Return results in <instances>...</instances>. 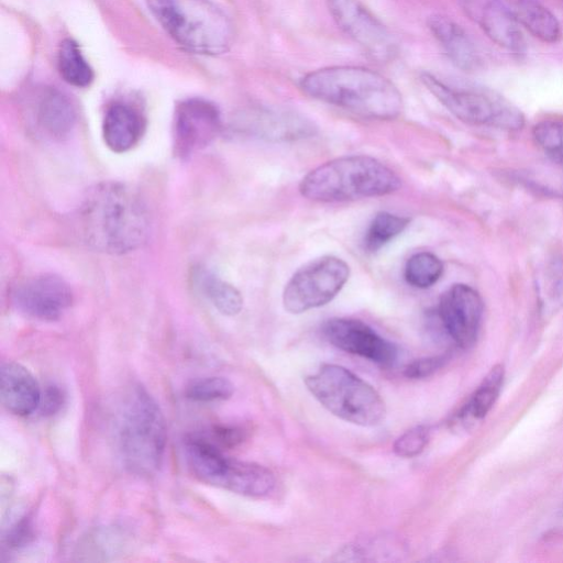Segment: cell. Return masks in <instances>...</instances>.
I'll return each mask as SVG.
<instances>
[{
    "mask_svg": "<svg viewBox=\"0 0 563 563\" xmlns=\"http://www.w3.org/2000/svg\"><path fill=\"white\" fill-rule=\"evenodd\" d=\"M42 389L34 375L16 362L2 363L0 398L12 415L25 417L38 409Z\"/></svg>",
    "mask_w": 563,
    "mask_h": 563,
    "instance_id": "15",
    "label": "cell"
},
{
    "mask_svg": "<svg viewBox=\"0 0 563 563\" xmlns=\"http://www.w3.org/2000/svg\"><path fill=\"white\" fill-rule=\"evenodd\" d=\"M336 26L368 56L393 60L399 51L396 36L360 0H325Z\"/></svg>",
    "mask_w": 563,
    "mask_h": 563,
    "instance_id": "9",
    "label": "cell"
},
{
    "mask_svg": "<svg viewBox=\"0 0 563 563\" xmlns=\"http://www.w3.org/2000/svg\"><path fill=\"white\" fill-rule=\"evenodd\" d=\"M430 433L426 426H416L394 442V452L400 457H413L419 455L429 442Z\"/></svg>",
    "mask_w": 563,
    "mask_h": 563,
    "instance_id": "30",
    "label": "cell"
},
{
    "mask_svg": "<svg viewBox=\"0 0 563 563\" xmlns=\"http://www.w3.org/2000/svg\"><path fill=\"white\" fill-rule=\"evenodd\" d=\"M36 121L49 136H67L77 121L76 108L70 99L55 89L45 90L36 103Z\"/></svg>",
    "mask_w": 563,
    "mask_h": 563,
    "instance_id": "20",
    "label": "cell"
},
{
    "mask_svg": "<svg viewBox=\"0 0 563 563\" xmlns=\"http://www.w3.org/2000/svg\"><path fill=\"white\" fill-rule=\"evenodd\" d=\"M443 274L442 261L430 252L413 254L405 265V279L416 288H429Z\"/></svg>",
    "mask_w": 563,
    "mask_h": 563,
    "instance_id": "26",
    "label": "cell"
},
{
    "mask_svg": "<svg viewBox=\"0 0 563 563\" xmlns=\"http://www.w3.org/2000/svg\"><path fill=\"white\" fill-rule=\"evenodd\" d=\"M119 544L118 533L111 530H101L86 538L79 550V554L85 555H111ZM78 554V555H79ZM87 558V560H88Z\"/></svg>",
    "mask_w": 563,
    "mask_h": 563,
    "instance_id": "31",
    "label": "cell"
},
{
    "mask_svg": "<svg viewBox=\"0 0 563 563\" xmlns=\"http://www.w3.org/2000/svg\"><path fill=\"white\" fill-rule=\"evenodd\" d=\"M76 235L84 244L108 254L141 247L150 233V218L141 197L121 183L91 188L74 214Z\"/></svg>",
    "mask_w": 563,
    "mask_h": 563,
    "instance_id": "1",
    "label": "cell"
},
{
    "mask_svg": "<svg viewBox=\"0 0 563 563\" xmlns=\"http://www.w3.org/2000/svg\"><path fill=\"white\" fill-rule=\"evenodd\" d=\"M349 276V265L336 256L327 255L308 263L285 286V310L297 314L327 305L340 292Z\"/></svg>",
    "mask_w": 563,
    "mask_h": 563,
    "instance_id": "8",
    "label": "cell"
},
{
    "mask_svg": "<svg viewBox=\"0 0 563 563\" xmlns=\"http://www.w3.org/2000/svg\"><path fill=\"white\" fill-rule=\"evenodd\" d=\"M145 3L164 31L191 53L223 54L234 41L232 20L211 0H145Z\"/></svg>",
    "mask_w": 563,
    "mask_h": 563,
    "instance_id": "5",
    "label": "cell"
},
{
    "mask_svg": "<svg viewBox=\"0 0 563 563\" xmlns=\"http://www.w3.org/2000/svg\"><path fill=\"white\" fill-rule=\"evenodd\" d=\"M520 25L533 36L548 43L556 42L561 35L555 15L537 0H516L510 9Z\"/></svg>",
    "mask_w": 563,
    "mask_h": 563,
    "instance_id": "22",
    "label": "cell"
},
{
    "mask_svg": "<svg viewBox=\"0 0 563 563\" xmlns=\"http://www.w3.org/2000/svg\"><path fill=\"white\" fill-rule=\"evenodd\" d=\"M57 67L63 79L74 87L85 88L92 82L95 77L79 45L70 38L64 40L59 45Z\"/></svg>",
    "mask_w": 563,
    "mask_h": 563,
    "instance_id": "24",
    "label": "cell"
},
{
    "mask_svg": "<svg viewBox=\"0 0 563 563\" xmlns=\"http://www.w3.org/2000/svg\"><path fill=\"white\" fill-rule=\"evenodd\" d=\"M64 404V390L55 384H48L42 390L38 410L42 416L51 417L56 415L62 409Z\"/></svg>",
    "mask_w": 563,
    "mask_h": 563,
    "instance_id": "34",
    "label": "cell"
},
{
    "mask_svg": "<svg viewBox=\"0 0 563 563\" xmlns=\"http://www.w3.org/2000/svg\"><path fill=\"white\" fill-rule=\"evenodd\" d=\"M446 360V355H437L416 360L407 365L405 368V375L408 378L413 379L428 377L441 368Z\"/></svg>",
    "mask_w": 563,
    "mask_h": 563,
    "instance_id": "33",
    "label": "cell"
},
{
    "mask_svg": "<svg viewBox=\"0 0 563 563\" xmlns=\"http://www.w3.org/2000/svg\"><path fill=\"white\" fill-rule=\"evenodd\" d=\"M427 25L450 62L463 71H474L481 65V56L472 38L452 19L432 14Z\"/></svg>",
    "mask_w": 563,
    "mask_h": 563,
    "instance_id": "16",
    "label": "cell"
},
{
    "mask_svg": "<svg viewBox=\"0 0 563 563\" xmlns=\"http://www.w3.org/2000/svg\"><path fill=\"white\" fill-rule=\"evenodd\" d=\"M222 126L216 104L201 98L181 101L175 109L173 139L174 153L186 158L209 145Z\"/></svg>",
    "mask_w": 563,
    "mask_h": 563,
    "instance_id": "10",
    "label": "cell"
},
{
    "mask_svg": "<svg viewBox=\"0 0 563 563\" xmlns=\"http://www.w3.org/2000/svg\"><path fill=\"white\" fill-rule=\"evenodd\" d=\"M210 442L220 449L239 445L245 439V430L238 426L217 424L202 433Z\"/></svg>",
    "mask_w": 563,
    "mask_h": 563,
    "instance_id": "32",
    "label": "cell"
},
{
    "mask_svg": "<svg viewBox=\"0 0 563 563\" xmlns=\"http://www.w3.org/2000/svg\"><path fill=\"white\" fill-rule=\"evenodd\" d=\"M299 88L310 98L372 120H393L404 102L384 75L361 66H327L303 75Z\"/></svg>",
    "mask_w": 563,
    "mask_h": 563,
    "instance_id": "2",
    "label": "cell"
},
{
    "mask_svg": "<svg viewBox=\"0 0 563 563\" xmlns=\"http://www.w3.org/2000/svg\"><path fill=\"white\" fill-rule=\"evenodd\" d=\"M409 221L407 217L397 216L387 211L376 213L366 231L364 247L368 252H376L400 234L407 228Z\"/></svg>",
    "mask_w": 563,
    "mask_h": 563,
    "instance_id": "25",
    "label": "cell"
},
{
    "mask_svg": "<svg viewBox=\"0 0 563 563\" xmlns=\"http://www.w3.org/2000/svg\"><path fill=\"white\" fill-rule=\"evenodd\" d=\"M438 314L440 321L456 345L467 349L476 341L482 316L483 301L479 294L468 285H452L442 294Z\"/></svg>",
    "mask_w": 563,
    "mask_h": 563,
    "instance_id": "11",
    "label": "cell"
},
{
    "mask_svg": "<svg viewBox=\"0 0 563 563\" xmlns=\"http://www.w3.org/2000/svg\"><path fill=\"white\" fill-rule=\"evenodd\" d=\"M145 130V119L134 106L117 101L110 104L102 121V136L106 145L115 153L133 148Z\"/></svg>",
    "mask_w": 563,
    "mask_h": 563,
    "instance_id": "17",
    "label": "cell"
},
{
    "mask_svg": "<svg viewBox=\"0 0 563 563\" xmlns=\"http://www.w3.org/2000/svg\"><path fill=\"white\" fill-rule=\"evenodd\" d=\"M243 129L268 141H291L314 133L312 122L303 115L284 109L258 108L243 118Z\"/></svg>",
    "mask_w": 563,
    "mask_h": 563,
    "instance_id": "14",
    "label": "cell"
},
{
    "mask_svg": "<svg viewBox=\"0 0 563 563\" xmlns=\"http://www.w3.org/2000/svg\"><path fill=\"white\" fill-rule=\"evenodd\" d=\"M12 301L31 318L55 321L70 307L73 292L62 277L43 274L19 284L12 292Z\"/></svg>",
    "mask_w": 563,
    "mask_h": 563,
    "instance_id": "12",
    "label": "cell"
},
{
    "mask_svg": "<svg viewBox=\"0 0 563 563\" xmlns=\"http://www.w3.org/2000/svg\"><path fill=\"white\" fill-rule=\"evenodd\" d=\"M504 382V367L495 365L454 418V423L468 427L482 420L495 404Z\"/></svg>",
    "mask_w": 563,
    "mask_h": 563,
    "instance_id": "21",
    "label": "cell"
},
{
    "mask_svg": "<svg viewBox=\"0 0 563 563\" xmlns=\"http://www.w3.org/2000/svg\"><path fill=\"white\" fill-rule=\"evenodd\" d=\"M305 385L328 411L344 421L373 427L385 418L380 395L343 366L324 364L305 378Z\"/></svg>",
    "mask_w": 563,
    "mask_h": 563,
    "instance_id": "6",
    "label": "cell"
},
{
    "mask_svg": "<svg viewBox=\"0 0 563 563\" xmlns=\"http://www.w3.org/2000/svg\"><path fill=\"white\" fill-rule=\"evenodd\" d=\"M234 393L233 384L225 377L210 376L190 383L185 396L197 402H210L229 399Z\"/></svg>",
    "mask_w": 563,
    "mask_h": 563,
    "instance_id": "27",
    "label": "cell"
},
{
    "mask_svg": "<svg viewBox=\"0 0 563 563\" xmlns=\"http://www.w3.org/2000/svg\"><path fill=\"white\" fill-rule=\"evenodd\" d=\"M532 133L547 155L563 165V121H542L533 128Z\"/></svg>",
    "mask_w": 563,
    "mask_h": 563,
    "instance_id": "28",
    "label": "cell"
},
{
    "mask_svg": "<svg viewBox=\"0 0 563 563\" xmlns=\"http://www.w3.org/2000/svg\"><path fill=\"white\" fill-rule=\"evenodd\" d=\"M274 486L275 476L267 467L230 457L218 485L232 493L250 497L265 496L273 490Z\"/></svg>",
    "mask_w": 563,
    "mask_h": 563,
    "instance_id": "19",
    "label": "cell"
},
{
    "mask_svg": "<svg viewBox=\"0 0 563 563\" xmlns=\"http://www.w3.org/2000/svg\"><path fill=\"white\" fill-rule=\"evenodd\" d=\"M35 538L33 518L24 514L16 518L2 533V544L9 550H19L29 545Z\"/></svg>",
    "mask_w": 563,
    "mask_h": 563,
    "instance_id": "29",
    "label": "cell"
},
{
    "mask_svg": "<svg viewBox=\"0 0 563 563\" xmlns=\"http://www.w3.org/2000/svg\"><path fill=\"white\" fill-rule=\"evenodd\" d=\"M192 279L219 312L235 316L242 310V295L233 285L202 268L195 271Z\"/></svg>",
    "mask_w": 563,
    "mask_h": 563,
    "instance_id": "23",
    "label": "cell"
},
{
    "mask_svg": "<svg viewBox=\"0 0 563 563\" xmlns=\"http://www.w3.org/2000/svg\"><path fill=\"white\" fill-rule=\"evenodd\" d=\"M400 186L399 176L378 159L351 155L310 170L301 179L299 191L307 199L332 202L385 196Z\"/></svg>",
    "mask_w": 563,
    "mask_h": 563,
    "instance_id": "3",
    "label": "cell"
},
{
    "mask_svg": "<svg viewBox=\"0 0 563 563\" xmlns=\"http://www.w3.org/2000/svg\"><path fill=\"white\" fill-rule=\"evenodd\" d=\"M478 22L497 45L516 55L525 53L526 41L520 24L506 5L497 1L485 3L479 11Z\"/></svg>",
    "mask_w": 563,
    "mask_h": 563,
    "instance_id": "18",
    "label": "cell"
},
{
    "mask_svg": "<svg viewBox=\"0 0 563 563\" xmlns=\"http://www.w3.org/2000/svg\"><path fill=\"white\" fill-rule=\"evenodd\" d=\"M423 86L457 119L475 125L517 130L523 124L521 112L490 92L452 87L430 73H422Z\"/></svg>",
    "mask_w": 563,
    "mask_h": 563,
    "instance_id": "7",
    "label": "cell"
},
{
    "mask_svg": "<svg viewBox=\"0 0 563 563\" xmlns=\"http://www.w3.org/2000/svg\"><path fill=\"white\" fill-rule=\"evenodd\" d=\"M322 332L335 347L367 358L380 365H391L397 358V347L361 320L333 318Z\"/></svg>",
    "mask_w": 563,
    "mask_h": 563,
    "instance_id": "13",
    "label": "cell"
},
{
    "mask_svg": "<svg viewBox=\"0 0 563 563\" xmlns=\"http://www.w3.org/2000/svg\"><path fill=\"white\" fill-rule=\"evenodd\" d=\"M167 441L164 415L154 397L141 384L123 398L118 421V448L125 468L151 476L162 466Z\"/></svg>",
    "mask_w": 563,
    "mask_h": 563,
    "instance_id": "4",
    "label": "cell"
}]
</instances>
